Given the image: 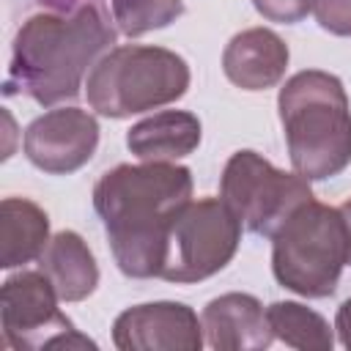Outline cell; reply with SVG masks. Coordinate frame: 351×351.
I'll return each mask as SVG.
<instances>
[{"label":"cell","instance_id":"cell-6","mask_svg":"<svg viewBox=\"0 0 351 351\" xmlns=\"http://www.w3.org/2000/svg\"><path fill=\"white\" fill-rule=\"evenodd\" d=\"M239 241L241 219L222 197L189 200L167 225L159 277L178 285L208 280L233 261Z\"/></svg>","mask_w":351,"mask_h":351},{"label":"cell","instance_id":"cell-20","mask_svg":"<svg viewBox=\"0 0 351 351\" xmlns=\"http://www.w3.org/2000/svg\"><path fill=\"white\" fill-rule=\"evenodd\" d=\"M335 329H337V337L340 343L351 351V296L337 307V315H335Z\"/></svg>","mask_w":351,"mask_h":351},{"label":"cell","instance_id":"cell-9","mask_svg":"<svg viewBox=\"0 0 351 351\" xmlns=\"http://www.w3.org/2000/svg\"><path fill=\"white\" fill-rule=\"evenodd\" d=\"M99 145V123L80 107H58L25 129L22 151L27 162L49 176L77 173L90 162Z\"/></svg>","mask_w":351,"mask_h":351},{"label":"cell","instance_id":"cell-8","mask_svg":"<svg viewBox=\"0 0 351 351\" xmlns=\"http://www.w3.org/2000/svg\"><path fill=\"white\" fill-rule=\"evenodd\" d=\"M58 302L60 296L41 269L11 274L0 291L5 346L19 351L96 348V343L80 335L77 326L58 310Z\"/></svg>","mask_w":351,"mask_h":351},{"label":"cell","instance_id":"cell-15","mask_svg":"<svg viewBox=\"0 0 351 351\" xmlns=\"http://www.w3.org/2000/svg\"><path fill=\"white\" fill-rule=\"evenodd\" d=\"M49 244V217L27 197L0 203V266L16 269L38 261Z\"/></svg>","mask_w":351,"mask_h":351},{"label":"cell","instance_id":"cell-19","mask_svg":"<svg viewBox=\"0 0 351 351\" xmlns=\"http://www.w3.org/2000/svg\"><path fill=\"white\" fill-rule=\"evenodd\" d=\"M255 11L280 25H296L313 11V0H252Z\"/></svg>","mask_w":351,"mask_h":351},{"label":"cell","instance_id":"cell-14","mask_svg":"<svg viewBox=\"0 0 351 351\" xmlns=\"http://www.w3.org/2000/svg\"><path fill=\"white\" fill-rule=\"evenodd\" d=\"M38 269L49 277L60 302H82L99 285L96 258L85 239L74 230H60L49 239L38 258Z\"/></svg>","mask_w":351,"mask_h":351},{"label":"cell","instance_id":"cell-21","mask_svg":"<svg viewBox=\"0 0 351 351\" xmlns=\"http://www.w3.org/2000/svg\"><path fill=\"white\" fill-rule=\"evenodd\" d=\"M340 214H343V222H346V230H348V263H351V197L340 206Z\"/></svg>","mask_w":351,"mask_h":351},{"label":"cell","instance_id":"cell-2","mask_svg":"<svg viewBox=\"0 0 351 351\" xmlns=\"http://www.w3.org/2000/svg\"><path fill=\"white\" fill-rule=\"evenodd\" d=\"M112 44L115 30L93 3H82L69 14H33L14 36L5 93H25L44 107L74 99L88 69Z\"/></svg>","mask_w":351,"mask_h":351},{"label":"cell","instance_id":"cell-13","mask_svg":"<svg viewBox=\"0 0 351 351\" xmlns=\"http://www.w3.org/2000/svg\"><path fill=\"white\" fill-rule=\"evenodd\" d=\"M200 121L186 110H162L126 132V148L140 162H176L200 145Z\"/></svg>","mask_w":351,"mask_h":351},{"label":"cell","instance_id":"cell-3","mask_svg":"<svg viewBox=\"0 0 351 351\" xmlns=\"http://www.w3.org/2000/svg\"><path fill=\"white\" fill-rule=\"evenodd\" d=\"M277 110L302 178L326 181L351 165V104L340 77L321 69L296 71L280 88Z\"/></svg>","mask_w":351,"mask_h":351},{"label":"cell","instance_id":"cell-7","mask_svg":"<svg viewBox=\"0 0 351 351\" xmlns=\"http://www.w3.org/2000/svg\"><path fill=\"white\" fill-rule=\"evenodd\" d=\"M219 197L230 206V211L250 233L271 239L285 225V219L315 195L310 189V181L296 170L285 173L258 151L244 148L225 162Z\"/></svg>","mask_w":351,"mask_h":351},{"label":"cell","instance_id":"cell-5","mask_svg":"<svg viewBox=\"0 0 351 351\" xmlns=\"http://www.w3.org/2000/svg\"><path fill=\"white\" fill-rule=\"evenodd\" d=\"M348 263V230L340 208L315 197L299 206L271 236L274 280L307 299L332 296Z\"/></svg>","mask_w":351,"mask_h":351},{"label":"cell","instance_id":"cell-10","mask_svg":"<svg viewBox=\"0 0 351 351\" xmlns=\"http://www.w3.org/2000/svg\"><path fill=\"white\" fill-rule=\"evenodd\" d=\"M121 351H200L203 324L184 302H148L126 307L112 324Z\"/></svg>","mask_w":351,"mask_h":351},{"label":"cell","instance_id":"cell-17","mask_svg":"<svg viewBox=\"0 0 351 351\" xmlns=\"http://www.w3.org/2000/svg\"><path fill=\"white\" fill-rule=\"evenodd\" d=\"M118 30L129 38L173 25L184 14V0H110Z\"/></svg>","mask_w":351,"mask_h":351},{"label":"cell","instance_id":"cell-16","mask_svg":"<svg viewBox=\"0 0 351 351\" xmlns=\"http://www.w3.org/2000/svg\"><path fill=\"white\" fill-rule=\"evenodd\" d=\"M274 337L299 351H332L335 335L329 321L299 302H274L266 307Z\"/></svg>","mask_w":351,"mask_h":351},{"label":"cell","instance_id":"cell-4","mask_svg":"<svg viewBox=\"0 0 351 351\" xmlns=\"http://www.w3.org/2000/svg\"><path fill=\"white\" fill-rule=\"evenodd\" d=\"M189 66L165 47L123 44L110 49L88 74L85 96L104 118H129L178 101L189 88Z\"/></svg>","mask_w":351,"mask_h":351},{"label":"cell","instance_id":"cell-18","mask_svg":"<svg viewBox=\"0 0 351 351\" xmlns=\"http://www.w3.org/2000/svg\"><path fill=\"white\" fill-rule=\"evenodd\" d=\"M315 22L332 36H351V0H313Z\"/></svg>","mask_w":351,"mask_h":351},{"label":"cell","instance_id":"cell-12","mask_svg":"<svg viewBox=\"0 0 351 351\" xmlns=\"http://www.w3.org/2000/svg\"><path fill=\"white\" fill-rule=\"evenodd\" d=\"M288 58V44L274 30L247 27L228 41L222 52V71L241 90H266L285 77Z\"/></svg>","mask_w":351,"mask_h":351},{"label":"cell","instance_id":"cell-11","mask_svg":"<svg viewBox=\"0 0 351 351\" xmlns=\"http://www.w3.org/2000/svg\"><path fill=\"white\" fill-rule=\"evenodd\" d=\"M206 343L217 351H261L269 348L274 332L263 304L252 293H222L203 307L200 315Z\"/></svg>","mask_w":351,"mask_h":351},{"label":"cell","instance_id":"cell-1","mask_svg":"<svg viewBox=\"0 0 351 351\" xmlns=\"http://www.w3.org/2000/svg\"><path fill=\"white\" fill-rule=\"evenodd\" d=\"M189 200L192 173L176 162L118 165L96 181L93 208L126 277H159L167 225Z\"/></svg>","mask_w":351,"mask_h":351}]
</instances>
